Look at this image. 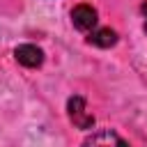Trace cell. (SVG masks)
<instances>
[{"label":"cell","instance_id":"1","mask_svg":"<svg viewBox=\"0 0 147 147\" xmlns=\"http://www.w3.org/2000/svg\"><path fill=\"white\" fill-rule=\"evenodd\" d=\"M67 113H69V119L74 122V126H78V129H92L94 126V117L87 113L83 96H71L67 101Z\"/></svg>","mask_w":147,"mask_h":147},{"label":"cell","instance_id":"2","mask_svg":"<svg viewBox=\"0 0 147 147\" xmlns=\"http://www.w3.org/2000/svg\"><path fill=\"white\" fill-rule=\"evenodd\" d=\"M14 57H16L18 64H23V67H28V69H37V67H41V62H44V51H41L39 46H34V44H21V46L14 51Z\"/></svg>","mask_w":147,"mask_h":147},{"label":"cell","instance_id":"3","mask_svg":"<svg viewBox=\"0 0 147 147\" xmlns=\"http://www.w3.org/2000/svg\"><path fill=\"white\" fill-rule=\"evenodd\" d=\"M71 23L80 32H90L96 25V9L90 5H78L71 9Z\"/></svg>","mask_w":147,"mask_h":147},{"label":"cell","instance_id":"4","mask_svg":"<svg viewBox=\"0 0 147 147\" xmlns=\"http://www.w3.org/2000/svg\"><path fill=\"white\" fill-rule=\"evenodd\" d=\"M83 147H129L115 131H110V129H103V131H96V133H92L85 142H83Z\"/></svg>","mask_w":147,"mask_h":147},{"label":"cell","instance_id":"5","mask_svg":"<svg viewBox=\"0 0 147 147\" xmlns=\"http://www.w3.org/2000/svg\"><path fill=\"white\" fill-rule=\"evenodd\" d=\"M87 41H90L92 46H99V48H110V46L117 44V32L110 30V28H99V30L90 32Z\"/></svg>","mask_w":147,"mask_h":147},{"label":"cell","instance_id":"6","mask_svg":"<svg viewBox=\"0 0 147 147\" xmlns=\"http://www.w3.org/2000/svg\"><path fill=\"white\" fill-rule=\"evenodd\" d=\"M142 14H145V32H147V2L142 5Z\"/></svg>","mask_w":147,"mask_h":147}]
</instances>
